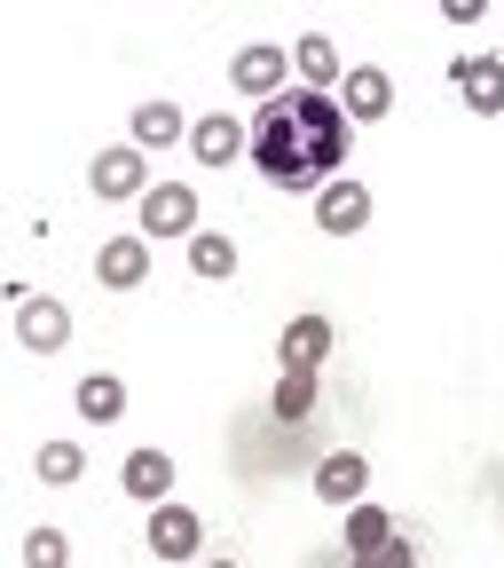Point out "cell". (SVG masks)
<instances>
[{
  "mask_svg": "<svg viewBox=\"0 0 504 568\" xmlns=\"http://www.w3.org/2000/svg\"><path fill=\"white\" fill-rule=\"evenodd\" d=\"M339 111H347L354 126H363V119H387V111H394V80H387L379 63L347 71V80H339Z\"/></svg>",
  "mask_w": 504,
  "mask_h": 568,
  "instance_id": "cell-14",
  "label": "cell"
},
{
  "mask_svg": "<svg viewBox=\"0 0 504 568\" xmlns=\"http://www.w3.org/2000/svg\"><path fill=\"white\" fill-rule=\"evenodd\" d=\"M347 151H354V119L316 88H284L253 119V166L276 190H292V197H323L339 182Z\"/></svg>",
  "mask_w": 504,
  "mask_h": 568,
  "instance_id": "cell-1",
  "label": "cell"
},
{
  "mask_svg": "<svg viewBox=\"0 0 504 568\" xmlns=\"http://www.w3.org/2000/svg\"><path fill=\"white\" fill-rule=\"evenodd\" d=\"M268 410H276V426H300V418L316 410V372H284V379H276V403H268Z\"/></svg>",
  "mask_w": 504,
  "mask_h": 568,
  "instance_id": "cell-21",
  "label": "cell"
},
{
  "mask_svg": "<svg viewBox=\"0 0 504 568\" xmlns=\"http://www.w3.org/2000/svg\"><path fill=\"white\" fill-rule=\"evenodd\" d=\"M276 355H284V372H323V355H331V316H292L284 324V339H276Z\"/></svg>",
  "mask_w": 504,
  "mask_h": 568,
  "instance_id": "cell-8",
  "label": "cell"
},
{
  "mask_svg": "<svg viewBox=\"0 0 504 568\" xmlns=\"http://www.w3.org/2000/svg\"><path fill=\"white\" fill-rule=\"evenodd\" d=\"M24 568H71V537L63 529H32L24 537Z\"/></svg>",
  "mask_w": 504,
  "mask_h": 568,
  "instance_id": "cell-23",
  "label": "cell"
},
{
  "mask_svg": "<svg viewBox=\"0 0 504 568\" xmlns=\"http://www.w3.org/2000/svg\"><path fill=\"white\" fill-rule=\"evenodd\" d=\"M292 71H300V88H316V95H323L331 80H347V63H339V48H331L323 32H308V40L292 48Z\"/></svg>",
  "mask_w": 504,
  "mask_h": 568,
  "instance_id": "cell-18",
  "label": "cell"
},
{
  "mask_svg": "<svg viewBox=\"0 0 504 568\" xmlns=\"http://www.w3.org/2000/svg\"><path fill=\"white\" fill-rule=\"evenodd\" d=\"M95 276L111 284V293H134V284L151 276V237H103L95 245Z\"/></svg>",
  "mask_w": 504,
  "mask_h": 568,
  "instance_id": "cell-10",
  "label": "cell"
},
{
  "mask_svg": "<svg viewBox=\"0 0 504 568\" xmlns=\"http://www.w3.org/2000/svg\"><path fill=\"white\" fill-rule=\"evenodd\" d=\"M284 80H292V55L268 48V40L237 48V63H229V88H237V95H260V103H276V95H284Z\"/></svg>",
  "mask_w": 504,
  "mask_h": 568,
  "instance_id": "cell-5",
  "label": "cell"
},
{
  "mask_svg": "<svg viewBox=\"0 0 504 568\" xmlns=\"http://www.w3.org/2000/svg\"><path fill=\"white\" fill-rule=\"evenodd\" d=\"M17 339H24L32 355H55V347L71 339V308H63V301H48V293H32V301L17 308Z\"/></svg>",
  "mask_w": 504,
  "mask_h": 568,
  "instance_id": "cell-12",
  "label": "cell"
},
{
  "mask_svg": "<svg viewBox=\"0 0 504 568\" xmlns=\"http://www.w3.org/2000/svg\"><path fill=\"white\" fill-rule=\"evenodd\" d=\"M88 190L95 197H111V205H142L151 197V159H142V142H111V151H95L88 159Z\"/></svg>",
  "mask_w": 504,
  "mask_h": 568,
  "instance_id": "cell-2",
  "label": "cell"
},
{
  "mask_svg": "<svg viewBox=\"0 0 504 568\" xmlns=\"http://www.w3.org/2000/svg\"><path fill=\"white\" fill-rule=\"evenodd\" d=\"M142 237H197V190L189 182H151V197H142Z\"/></svg>",
  "mask_w": 504,
  "mask_h": 568,
  "instance_id": "cell-4",
  "label": "cell"
},
{
  "mask_svg": "<svg viewBox=\"0 0 504 568\" xmlns=\"http://www.w3.org/2000/svg\"><path fill=\"white\" fill-rule=\"evenodd\" d=\"M323 560H331V568H418V537L394 529L387 545H363V552H347V545H339V552H323Z\"/></svg>",
  "mask_w": 504,
  "mask_h": 568,
  "instance_id": "cell-17",
  "label": "cell"
},
{
  "mask_svg": "<svg viewBox=\"0 0 504 568\" xmlns=\"http://www.w3.org/2000/svg\"><path fill=\"white\" fill-rule=\"evenodd\" d=\"M189 159H197V166H237V159H245V126H237L229 111H205V119L189 126Z\"/></svg>",
  "mask_w": 504,
  "mask_h": 568,
  "instance_id": "cell-11",
  "label": "cell"
},
{
  "mask_svg": "<svg viewBox=\"0 0 504 568\" xmlns=\"http://www.w3.org/2000/svg\"><path fill=\"white\" fill-rule=\"evenodd\" d=\"M189 268H197V276H213V284H222V276H237V237H222V230H197V237H189Z\"/></svg>",
  "mask_w": 504,
  "mask_h": 568,
  "instance_id": "cell-19",
  "label": "cell"
},
{
  "mask_svg": "<svg viewBox=\"0 0 504 568\" xmlns=\"http://www.w3.org/2000/svg\"><path fill=\"white\" fill-rule=\"evenodd\" d=\"M71 403H80L88 426H111V418H126V379H119V372H88Z\"/></svg>",
  "mask_w": 504,
  "mask_h": 568,
  "instance_id": "cell-15",
  "label": "cell"
},
{
  "mask_svg": "<svg viewBox=\"0 0 504 568\" xmlns=\"http://www.w3.org/2000/svg\"><path fill=\"white\" fill-rule=\"evenodd\" d=\"M151 552H158V560H174V568H189V560L205 552V521H197L189 506H174V497H166V506H151Z\"/></svg>",
  "mask_w": 504,
  "mask_h": 568,
  "instance_id": "cell-6",
  "label": "cell"
},
{
  "mask_svg": "<svg viewBox=\"0 0 504 568\" xmlns=\"http://www.w3.org/2000/svg\"><path fill=\"white\" fill-rule=\"evenodd\" d=\"M119 489L134 497V506H166V497H174V458L166 450H126Z\"/></svg>",
  "mask_w": 504,
  "mask_h": 568,
  "instance_id": "cell-9",
  "label": "cell"
},
{
  "mask_svg": "<svg viewBox=\"0 0 504 568\" xmlns=\"http://www.w3.org/2000/svg\"><path fill=\"white\" fill-rule=\"evenodd\" d=\"M363 489H371V458L363 450L316 458V497H323V506H363Z\"/></svg>",
  "mask_w": 504,
  "mask_h": 568,
  "instance_id": "cell-7",
  "label": "cell"
},
{
  "mask_svg": "<svg viewBox=\"0 0 504 568\" xmlns=\"http://www.w3.org/2000/svg\"><path fill=\"white\" fill-rule=\"evenodd\" d=\"M189 126H197V119H182V103H166V95L134 111V142H142V151H166V142H182Z\"/></svg>",
  "mask_w": 504,
  "mask_h": 568,
  "instance_id": "cell-16",
  "label": "cell"
},
{
  "mask_svg": "<svg viewBox=\"0 0 504 568\" xmlns=\"http://www.w3.org/2000/svg\"><path fill=\"white\" fill-rule=\"evenodd\" d=\"M363 222H371V190H363V182H331V190L316 197V230H323V237H354Z\"/></svg>",
  "mask_w": 504,
  "mask_h": 568,
  "instance_id": "cell-13",
  "label": "cell"
},
{
  "mask_svg": "<svg viewBox=\"0 0 504 568\" xmlns=\"http://www.w3.org/2000/svg\"><path fill=\"white\" fill-rule=\"evenodd\" d=\"M80 474H88L80 443H40V481H80Z\"/></svg>",
  "mask_w": 504,
  "mask_h": 568,
  "instance_id": "cell-22",
  "label": "cell"
},
{
  "mask_svg": "<svg viewBox=\"0 0 504 568\" xmlns=\"http://www.w3.org/2000/svg\"><path fill=\"white\" fill-rule=\"evenodd\" d=\"M213 568H245V560H213Z\"/></svg>",
  "mask_w": 504,
  "mask_h": 568,
  "instance_id": "cell-24",
  "label": "cell"
},
{
  "mask_svg": "<svg viewBox=\"0 0 504 568\" xmlns=\"http://www.w3.org/2000/svg\"><path fill=\"white\" fill-rule=\"evenodd\" d=\"M394 529H402V521H394L387 506H347V529H339V545H347V552H363V545H387Z\"/></svg>",
  "mask_w": 504,
  "mask_h": 568,
  "instance_id": "cell-20",
  "label": "cell"
},
{
  "mask_svg": "<svg viewBox=\"0 0 504 568\" xmlns=\"http://www.w3.org/2000/svg\"><path fill=\"white\" fill-rule=\"evenodd\" d=\"M450 80H457V95H465V111L473 119H504V55H457L450 63Z\"/></svg>",
  "mask_w": 504,
  "mask_h": 568,
  "instance_id": "cell-3",
  "label": "cell"
}]
</instances>
